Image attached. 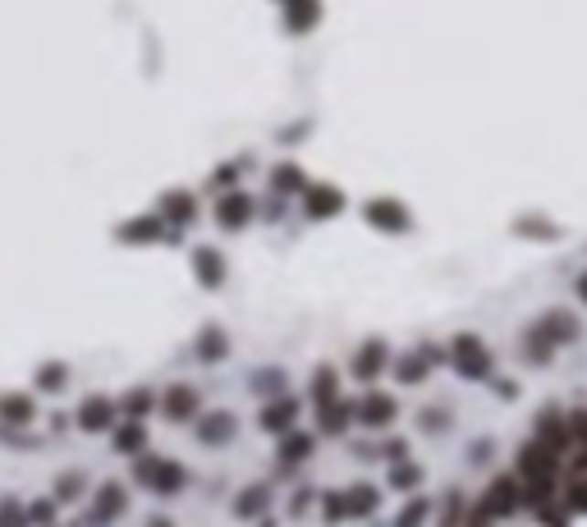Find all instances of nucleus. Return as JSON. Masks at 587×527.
<instances>
[{"instance_id": "1", "label": "nucleus", "mask_w": 587, "mask_h": 527, "mask_svg": "<svg viewBox=\"0 0 587 527\" xmlns=\"http://www.w3.org/2000/svg\"><path fill=\"white\" fill-rule=\"evenodd\" d=\"M518 477H523V486H528V495L532 500H546V490L555 486V454L546 449V445H523V454H518Z\"/></svg>"}, {"instance_id": "2", "label": "nucleus", "mask_w": 587, "mask_h": 527, "mask_svg": "<svg viewBox=\"0 0 587 527\" xmlns=\"http://www.w3.org/2000/svg\"><path fill=\"white\" fill-rule=\"evenodd\" d=\"M514 509H518V486H514V477H496V481L486 486L482 509L473 513V527H486L491 518H509Z\"/></svg>"}, {"instance_id": "3", "label": "nucleus", "mask_w": 587, "mask_h": 527, "mask_svg": "<svg viewBox=\"0 0 587 527\" xmlns=\"http://www.w3.org/2000/svg\"><path fill=\"white\" fill-rule=\"evenodd\" d=\"M138 477H143L156 495H175V490L184 486V468H179V463H165V458H147V463H138Z\"/></svg>"}, {"instance_id": "4", "label": "nucleus", "mask_w": 587, "mask_h": 527, "mask_svg": "<svg viewBox=\"0 0 587 527\" xmlns=\"http://www.w3.org/2000/svg\"><path fill=\"white\" fill-rule=\"evenodd\" d=\"M454 367H459L468 381H477V376H486L491 358H486V349H482L473 335H459V340H454Z\"/></svg>"}, {"instance_id": "5", "label": "nucleus", "mask_w": 587, "mask_h": 527, "mask_svg": "<svg viewBox=\"0 0 587 527\" xmlns=\"http://www.w3.org/2000/svg\"><path fill=\"white\" fill-rule=\"evenodd\" d=\"M372 509H377V495L368 486H354V490L326 500V518H354V513H372Z\"/></svg>"}, {"instance_id": "6", "label": "nucleus", "mask_w": 587, "mask_h": 527, "mask_svg": "<svg viewBox=\"0 0 587 527\" xmlns=\"http://www.w3.org/2000/svg\"><path fill=\"white\" fill-rule=\"evenodd\" d=\"M377 229H386V234H404L409 229V211L400 206V202H390V197H377V202H368V211H363Z\"/></svg>"}, {"instance_id": "7", "label": "nucleus", "mask_w": 587, "mask_h": 527, "mask_svg": "<svg viewBox=\"0 0 587 527\" xmlns=\"http://www.w3.org/2000/svg\"><path fill=\"white\" fill-rule=\"evenodd\" d=\"M537 436H541L537 445H546L550 454H560V449L569 445V427H564V417H560V413H550V408L537 417Z\"/></svg>"}, {"instance_id": "8", "label": "nucleus", "mask_w": 587, "mask_h": 527, "mask_svg": "<svg viewBox=\"0 0 587 527\" xmlns=\"http://www.w3.org/2000/svg\"><path fill=\"white\" fill-rule=\"evenodd\" d=\"M216 216H220V225L239 229V225L252 216V202H248V193H225V197H220V206H216Z\"/></svg>"}, {"instance_id": "9", "label": "nucleus", "mask_w": 587, "mask_h": 527, "mask_svg": "<svg viewBox=\"0 0 587 527\" xmlns=\"http://www.w3.org/2000/svg\"><path fill=\"white\" fill-rule=\"evenodd\" d=\"M390 417H395V399L390 395H368L358 404V422H368V427H386Z\"/></svg>"}, {"instance_id": "10", "label": "nucleus", "mask_w": 587, "mask_h": 527, "mask_svg": "<svg viewBox=\"0 0 587 527\" xmlns=\"http://www.w3.org/2000/svg\"><path fill=\"white\" fill-rule=\"evenodd\" d=\"M340 193L336 188H308V197H304V206H308V216H336L340 211Z\"/></svg>"}, {"instance_id": "11", "label": "nucleus", "mask_w": 587, "mask_h": 527, "mask_svg": "<svg viewBox=\"0 0 587 527\" xmlns=\"http://www.w3.org/2000/svg\"><path fill=\"white\" fill-rule=\"evenodd\" d=\"M165 413H170L175 422H184V417H193V413H197V395H193L188 385H175V390L165 395Z\"/></svg>"}, {"instance_id": "12", "label": "nucleus", "mask_w": 587, "mask_h": 527, "mask_svg": "<svg viewBox=\"0 0 587 527\" xmlns=\"http://www.w3.org/2000/svg\"><path fill=\"white\" fill-rule=\"evenodd\" d=\"M381 363H386V344H381V340H372V344L354 358V372H358L363 381H372V376L381 372Z\"/></svg>"}, {"instance_id": "13", "label": "nucleus", "mask_w": 587, "mask_h": 527, "mask_svg": "<svg viewBox=\"0 0 587 527\" xmlns=\"http://www.w3.org/2000/svg\"><path fill=\"white\" fill-rule=\"evenodd\" d=\"M193 261H197V280H202V285H220L225 267H220V257H216L211 248H197V252H193Z\"/></svg>"}, {"instance_id": "14", "label": "nucleus", "mask_w": 587, "mask_h": 527, "mask_svg": "<svg viewBox=\"0 0 587 527\" xmlns=\"http://www.w3.org/2000/svg\"><path fill=\"white\" fill-rule=\"evenodd\" d=\"M79 427H88V431L111 427V404H106V399H88V404L79 408Z\"/></svg>"}, {"instance_id": "15", "label": "nucleus", "mask_w": 587, "mask_h": 527, "mask_svg": "<svg viewBox=\"0 0 587 527\" xmlns=\"http://www.w3.org/2000/svg\"><path fill=\"white\" fill-rule=\"evenodd\" d=\"M0 417L5 422H28L33 417V399L28 395H5L0 399Z\"/></svg>"}, {"instance_id": "16", "label": "nucleus", "mask_w": 587, "mask_h": 527, "mask_svg": "<svg viewBox=\"0 0 587 527\" xmlns=\"http://www.w3.org/2000/svg\"><path fill=\"white\" fill-rule=\"evenodd\" d=\"M197 431H202V440H229V436H234V417H229V413H216V417H207Z\"/></svg>"}, {"instance_id": "17", "label": "nucleus", "mask_w": 587, "mask_h": 527, "mask_svg": "<svg viewBox=\"0 0 587 527\" xmlns=\"http://www.w3.org/2000/svg\"><path fill=\"white\" fill-rule=\"evenodd\" d=\"M120 509H124V490H120V486L111 481V486H106V490L97 495V518H115Z\"/></svg>"}, {"instance_id": "18", "label": "nucleus", "mask_w": 587, "mask_h": 527, "mask_svg": "<svg viewBox=\"0 0 587 527\" xmlns=\"http://www.w3.org/2000/svg\"><path fill=\"white\" fill-rule=\"evenodd\" d=\"M289 422H294V404H284V399H280V404H271V408H266V417H261V427H266V431H284Z\"/></svg>"}, {"instance_id": "19", "label": "nucleus", "mask_w": 587, "mask_h": 527, "mask_svg": "<svg viewBox=\"0 0 587 527\" xmlns=\"http://www.w3.org/2000/svg\"><path fill=\"white\" fill-rule=\"evenodd\" d=\"M317 19V0H299V5H289V28H308Z\"/></svg>"}, {"instance_id": "20", "label": "nucleus", "mask_w": 587, "mask_h": 527, "mask_svg": "<svg viewBox=\"0 0 587 527\" xmlns=\"http://www.w3.org/2000/svg\"><path fill=\"white\" fill-rule=\"evenodd\" d=\"M345 422H349V408L345 404H322V427L326 431H345Z\"/></svg>"}, {"instance_id": "21", "label": "nucleus", "mask_w": 587, "mask_h": 527, "mask_svg": "<svg viewBox=\"0 0 587 527\" xmlns=\"http://www.w3.org/2000/svg\"><path fill=\"white\" fill-rule=\"evenodd\" d=\"M0 527H28V509H19L15 500L0 504Z\"/></svg>"}, {"instance_id": "22", "label": "nucleus", "mask_w": 587, "mask_h": 527, "mask_svg": "<svg viewBox=\"0 0 587 527\" xmlns=\"http://www.w3.org/2000/svg\"><path fill=\"white\" fill-rule=\"evenodd\" d=\"M261 504H266V490H261V486H252V490H243V495H239V504H234V509L248 518V513H257Z\"/></svg>"}, {"instance_id": "23", "label": "nucleus", "mask_w": 587, "mask_h": 527, "mask_svg": "<svg viewBox=\"0 0 587 527\" xmlns=\"http://www.w3.org/2000/svg\"><path fill=\"white\" fill-rule=\"evenodd\" d=\"M115 445H120V454H138V449H143V431H138V427H124V431L115 436Z\"/></svg>"}, {"instance_id": "24", "label": "nucleus", "mask_w": 587, "mask_h": 527, "mask_svg": "<svg viewBox=\"0 0 587 527\" xmlns=\"http://www.w3.org/2000/svg\"><path fill=\"white\" fill-rule=\"evenodd\" d=\"M308 449H313V445H308V436H289V440H284V449H280V454H284V463H294V458H304V454H308Z\"/></svg>"}, {"instance_id": "25", "label": "nucleus", "mask_w": 587, "mask_h": 527, "mask_svg": "<svg viewBox=\"0 0 587 527\" xmlns=\"http://www.w3.org/2000/svg\"><path fill=\"white\" fill-rule=\"evenodd\" d=\"M156 229H161V220H133V225H124V238H156Z\"/></svg>"}, {"instance_id": "26", "label": "nucleus", "mask_w": 587, "mask_h": 527, "mask_svg": "<svg viewBox=\"0 0 587 527\" xmlns=\"http://www.w3.org/2000/svg\"><path fill=\"white\" fill-rule=\"evenodd\" d=\"M422 518H427V504H422V500H413V504L400 513V522H395V527H422Z\"/></svg>"}, {"instance_id": "27", "label": "nucleus", "mask_w": 587, "mask_h": 527, "mask_svg": "<svg viewBox=\"0 0 587 527\" xmlns=\"http://www.w3.org/2000/svg\"><path fill=\"white\" fill-rule=\"evenodd\" d=\"M564 427H569V440H573V445H582V449H587V413H573V417H569V422H564Z\"/></svg>"}, {"instance_id": "28", "label": "nucleus", "mask_w": 587, "mask_h": 527, "mask_svg": "<svg viewBox=\"0 0 587 527\" xmlns=\"http://www.w3.org/2000/svg\"><path fill=\"white\" fill-rule=\"evenodd\" d=\"M165 216H175V220H188V216H193V202L175 193V197H165Z\"/></svg>"}, {"instance_id": "29", "label": "nucleus", "mask_w": 587, "mask_h": 527, "mask_svg": "<svg viewBox=\"0 0 587 527\" xmlns=\"http://www.w3.org/2000/svg\"><path fill=\"white\" fill-rule=\"evenodd\" d=\"M37 385H42V390H60V385H65V367H60V363H56V367H42Z\"/></svg>"}, {"instance_id": "30", "label": "nucleus", "mask_w": 587, "mask_h": 527, "mask_svg": "<svg viewBox=\"0 0 587 527\" xmlns=\"http://www.w3.org/2000/svg\"><path fill=\"white\" fill-rule=\"evenodd\" d=\"M336 399V372H317V404Z\"/></svg>"}, {"instance_id": "31", "label": "nucleus", "mask_w": 587, "mask_h": 527, "mask_svg": "<svg viewBox=\"0 0 587 527\" xmlns=\"http://www.w3.org/2000/svg\"><path fill=\"white\" fill-rule=\"evenodd\" d=\"M28 518H33V522H42V527H51V518H56V504H51V500H37V504L28 509Z\"/></svg>"}, {"instance_id": "32", "label": "nucleus", "mask_w": 587, "mask_h": 527, "mask_svg": "<svg viewBox=\"0 0 587 527\" xmlns=\"http://www.w3.org/2000/svg\"><path fill=\"white\" fill-rule=\"evenodd\" d=\"M299 184H304V174L294 170V165H280L275 170V188H299Z\"/></svg>"}, {"instance_id": "33", "label": "nucleus", "mask_w": 587, "mask_h": 527, "mask_svg": "<svg viewBox=\"0 0 587 527\" xmlns=\"http://www.w3.org/2000/svg\"><path fill=\"white\" fill-rule=\"evenodd\" d=\"M124 408H129L133 417H143V408H152V395H147V390H133V395L124 399Z\"/></svg>"}, {"instance_id": "34", "label": "nucleus", "mask_w": 587, "mask_h": 527, "mask_svg": "<svg viewBox=\"0 0 587 527\" xmlns=\"http://www.w3.org/2000/svg\"><path fill=\"white\" fill-rule=\"evenodd\" d=\"M79 490H83V477H79V472H69V477H60V490H56V495H60V500H74Z\"/></svg>"}, {"instance_id": "35", "label": "nucleus", "mask_w": 587, "mask_h": 527, "mask_svg": "<svg viewBox=\"0 0 587 527\" xmlns=\"http://www.w3.org/2000/svg\"><path fill=\"white\" fill-rule=\"evenodd\" d=\"M569 504H573V509H582V513H587V477H578V481H573V486H569Z\"/></svg>"}, {"instance_id": "36", "label": "nucleus", "mask_w": 587, "mask_h": 527, "mask_svg": "<svg viewBox=\"0 0 587 527\" xmlns=\"http://www.w3.org/2000/svg\"><path fill=\"white\" fill-rule=\"evenodd\" d=\"M197 353H202V358H216V353H225V340H220L216 331H207V344H197Z\"/></svg>"}, {"instance_id": "37", "label": "nucleus", "mask_w": 587, "mask_h": 527, "mask_svg": "<svg viewBox=\"0 0 587 527\" xmlns=\"http://www.w3.org/2000/svg\"><path fill=\"white\" fill-rule=\"evenodd\" d=\"M400 381H422V358H409V363H400Z\"/></svg>"}, {"instance_id": "38", "label": "nucleus", "mask_w": 587, "mask_h": 527, "mask_svg": "<svg viewBox=\"0 0 587 527\" xmlns=\"http://www.w3.org/2000/svg\"><path fill=\"white\" fill-rule=\"evenodd\" d=\"M418 481V468H395V486L404 490V486H413Z\"/></svg>"}, {"instance_id": "39", "label": "nucleus", "mask_w": 587, "mask_h": 527, "mask_svg": "<svg viewBox=\"0 0 587 527\" xmlns=\"http://www.w3.org/2000/svg\"><path fill=\"white\" fill-rule=\"evenodd\" d=\"M147 527H175V522H170V518H152Z\"/></svg>"}, {"instance_id": "40", "label": "nucleus", "mask_w": 587, "mask_h": 527, "mask_svg": "<svg viewBox=\"0 0 587 527\" xmlns=\"http://www.w3.org/2000/svg\"><path fill=\"white\" fill-rule=\"evenodd\" d=\"M578 294H582V299H587V276H582V280H578Z\"/></svg>"}]
</instances>
